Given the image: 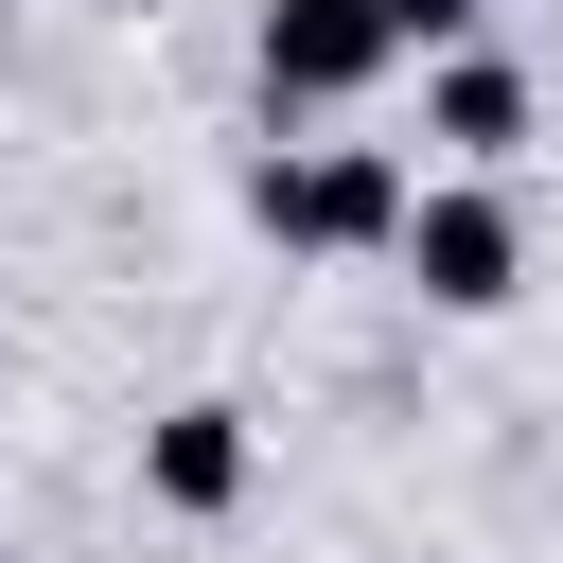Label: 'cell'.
<instances>
[{
	"label": "cell",
	"mask_w": 563,
	"mask_h": 563,
	"mask_svg": "<svg viewBox=\"0 0 563 563\" xmlns=\"http://www.w3.org/2000/svg\"><path fill=\"white\" fill-rule=\"evenodd\" d=\"M369 18H387V53H475L493 0H369Z\"/></svg>",
	"instance_id": "8992f818"
},
{
	"label": "cell",
	"mask_w": 563,
	"mask_h": 563,
	"mask_svg": "<svg viewBox=\"0 0 563 563\" xmlns=\"http://www.w3.org/2000/svg\"><path fill=\"white\" fill-rule=\"evenodd\" d=\"M387 70V18L369 0H264V88L282 106H352Z\"/></svg>",
	"instance_id": "277c9868"
},
{
	"label": "cell",
	"mask_w": 563,
	"mask_h": 563,
	"mask_svg": "<svg viewBox=\"0 0 563 563\" xmlns=\"http://www.w3.org/2000/svg\"><path fill=\"white\" fill-rule=\"evenodd\" d=\"M387 264H405L440 317H493V299L528 282V229H510V194H493V176H440V194H405Z\"/></svg>",
	"instance_id": "7a4b0ae2"
},
{
	"label": "cell",
	"mask_w": 563,
	"mask_h": 563,
	"mask_svg": "<svg viewBox=\"0 0 563 563\" xmlns=\"http://www.w3.org/2000/svg\"><path fill=\"white\" fill-rule=\"evenodd\" d=\"M246 475H264L246 405H158V422H141V493H158V510L211 528V510H246Z\"/></svg>",
	"instance_id": "3957f363"
},
{
	"label": "cell",
	"mask_w": 563,
	"mask_h": 563,
	"mask_svg": "<svg viewBox=\"0 0 563 563\" xmlns=\"http://www.w3.org/2000/svg\"><path fill=\"white\" fill-rule=\"evenodd\" d=\"M422 141L493 176V158L528 141V70H510V53H422Z\"/></svg>",
	"instance_id": "5b68a950"
},
{
	"label": "cell",
	"mask_w": 563,
	"mask_h": 563,
	"mask_svg": "<svg viewBox=\"0 0 563 563\" xmlns=\"http://www.w3.org/2000/svg\"><path fill=\"white\" fill-rule=\"evenodd\" d=\"M405 158L387 141H282V158H246V211L282 229V246H387L405 229Z\"/></svg>",
	"instance_id": "6da1fadb"
}]
</instances>
